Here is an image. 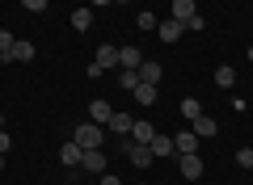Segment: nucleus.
<instances>
[{
	"instance_id": "obj_19",
	"label": "nucleus",
	"mask_w": 253,
	"mask_h": 185,
	"mask_svg": "<svg viewBox=\"0 0 253 185\" xmlns=\"http://www.w3.org/2000/svg\"><path fill=\"white\" fill-rule=\"evenodd\" d=\"M135 101H139V106H152V101H156V84H144V80H139V88H135Z\"/></svg>"
},
{
	"instance_id": "obj_17",
	"label": "nucleus",
	"mask_w": 253,
	"mask_h": 185,
	"mask_svg": "<svg viewBox=\"0 0 253 185\" xmlns=\"http://www.w3.org/2000/svg\"><path fill=\"white\" fill-rule=\"evenodd\" d=\"M110 118H114V110H110V101H93V122H97V126H106Z\"/></svg>"
},
{
	"instance_id": "obj_6",
	"label": "nucleus",
	"mask_w": 253,
	"mask_h": 185,
	"mask_svg": "<svg viewBox=\"0 0 253 185\" xmlns=\"http://www.w3.org/2000/svg\"><path fill=\"white\" fill-rule=\"evenodd\" d=\"M156 135H161V131H156L152 122H135V126H131V135H126V139H131V143H152Z\"/></svg>"
},
{
	"instance_id": "obj_20",
	"label": "nucleus",
	"mask_w": 253,
	"mask_h": 185,
	"mask_svg": "<svg viewBox=\"0 0 253 185\" xmlns=\"http://www.w3.org/2000/svg\"><path fill=\"white\" fill-rule=\"evenodd\" d=\"M215 84H219V88H232V84H236V72L228 68V63H224V68H215Z\"/></svg>"
},
{
	"instance_id": "obj_25",
	"label": "nucleus",
	"mask_w": 253,
	"mask_h": 185,
	"mask_svg": "<svg viewBox=\"0 0 253 185\" xmlns=\"http://www.w3.org/2000/svg\"><path fill=\"white\" fill-rule=\"evenodd\" d=\"M135 26H139V30H156V17H152V13H139Z\"/></svg>"
},
{
	"instance_id": "obj_33",
	"label": "nucleus",
	"mask_w": 253,
	"mask_h": 185,
	"mask_svg": "<svg viewBox=\"0 0 253 185\" xmlns=\"http://www.w3.org/2000/svg\"><path fill=\"white\" fill-rule=\"evenodd\" d=\"M249 59H253V46H249Z\"/></svg>"
},
{
	"instance_id": "obj_27",
	"label": "nucleus",
	"mask_w": 253,
	"mask_h": 185,
	"mask_svg": "<svg viewBox=\"0 0 253 185\" xmlns=\"http://www.w3.org/2000/svg\"><path fill=\"white\" fill-rule=\"evenodd\" d=\"M97 185H123V181H118L114 173H101V177H97Z\"/></svg>"
},
{
	"instance_id": "obj_32",
	"label": "nucleus",
	"mask_w": 253,
	"mask_h": 185,
	"mask_svg": "<svg viewBox=\"0 0 253 185\" xmlns=\"http://www.w3.org/2000/svg\"><path fill=\"white\" fill-rule=\"evenodd\" d=\"M0 168H4V156H0Z\"/></svg>"
},
{
	"instance_id": "obj_29",
	"label": "nucleus",
	"mask_w": 253,
	"mask_h": 185,
	"mask_svg": "<svg viewBox=\"0 0 253 185\" xmlns=\"http://www.w3.org/2000/svg\"><path fill=\"white\" fill-rule=\"evenodd\" d=\"M101 4H114V0H93V9H101Z\"/></svg>"
},
{
	"instance_id": "obj_5",
	"label": "nucleus",
	"mask_w": 253,
	"mask_h": 185,
	"mask_svg": "<svg viewBox=\"0 0 253 185\" xmlns=\"http://www.w3.org/2000/svg\"><path fill=\"white\" fill-rule=\"evenodd\" d=\"M156 34H161V42H177L181 34H186V26H181V21H161V26H156Z\"/></svg>"
},
{
	"instance_id": "obj_2",
	"label": "nucleus",
	"mask_w": 253,
	"mask_h": 185,
	"mask_svg": "<svg viewBox=\"0 0 253 185\" xmlns=\"http://www.w3.org/2000/svg\"><path fill=\"white\" fill-rule=\"evenodd\" d=\"M123 148H126V160H131V164H135V168H148V164H152V148H148V143H131V139H123Z\"/></svg>"
},
{
	"instance_id": "obj_12",
	"label": "nucleus",
	"mask_w": 253,
	"mask_h": 185,
	"mask_svg": "<svg viewBox=\"0 0 253 185\" xmlns=\"http://www.w3.org/2000/svg\"><path fill=\"white\" fill-rule=\"evenodd\" d=\"M30 59H34V42L17 38V42H13V55H9V63H30Z\"/></svg>"
},
{
	"instance_id": "obj_11",
	"label": "nucleus",
	"mask_w": 253,
	"mask_h": 185,
	"mask_svg": "<svg viewBox=\"0 0 253 185\" xmlns=\"http://www.w3.org/2000/svg\"><path fill=\"white\" fill-rule=\"evenodd\" d=\"M81 164L89 168L93 177H101V173H106V156H101V148H93V151H84V160H81Z\"/></svg>"
},
{
	"instance_id": "obj_14",
	"label": "nucleus",
	"mask_w": 253,
	"mask_h": 185,
	"mask_svg": "<svg viewBox=\"0 0 253 185\" xmlns=\"http://www.w3.org/2000/svg\"><path fill=\"white\" fill-rule=\"evenodd\" d=\"M194 143H199V135H194V131H181V135H173V148H177V156L194 151Z\"/></svg>"
},
{
	"instance_id": "obj_22",
	"label": "nucleus",
	"mask_w": 253,
	"mask_h": 185,
	"mask_svg": "<svg viewBox=\"0 0 253 185\" xmlns=\"http://www.w3.org/2000/svg\"><path fill=\"white\" fill-rule=\"evenodd\" d=\"M13 42H17V38H13L9 30H0V59H9V55H13Z\"/></svg>"
},
{
	"instance_id": "obj_16",
	"label": "nucleus",
	"mask_w": 253,
	"mask_h": 185,
	"mask_svg": "<svg viewBox=\"0 0 253 185\" xmlns=\"http://www.w3.org/2000/svg\"><path fill=\"white\" fill-rule=\"evenodd\" d=\"M106 126H110V131H118V135L126 139V135H131V126H135V118H126V114H114Z\"/></svg>"
},
{
	"instance_id": "obj_28",
	"label": "nucleus",
	"mask_w": 253,
	"mask_h": 185,
	"mask_svg": "<svg viewBox=\"0 0 253 185\" xmlns=\"http://www.w3.org/2000/svg\"><path fill=\"white\" fill-rule=\"evenodd\" d=\"M13 148V139H9V131H0V156H4V151Z\"/></svg>"
},
{
	"instance_id": "obj_13",
	"label": "nucleus",
	"mask_w": 253,
	"mask_h": 185,
	"mask_svg": "<svg viewBox=\"0 0 253 185\" xmlns=\"http://www.w3.org/2000/svg\"><path fill=\"white\" fill-rule=\"evenodd\" d=\"M139 80H144V84H161V63L144 59V63H139Z\"/></svg>"
},
{
	"instance_id": "obj_1",
	"label": "nucleus",
	"mask_w": 253,
	"mask_h": 185,
	"mask_svg": "<svg viewBox=\"0 0 253 185\" xmlns=\"http://www.w3.org/2000/svg\"><path fill=\"white\" fill-rule=\"evenodd\" d=\"M72 143H76L81 151L101 148V143H106V126H97V122H89V126H76V131H72Z\"/></svg>"
},
{
	"instance_id": "obj_18",
	"label": "nucleus",
	"mask_w": 253,
	"mask_h": 185,
	"mask_svg": "<svg viewBox=\"0 0 253 185\" xmlns=\"http://www.w3.org/2000/svg\"><path fill=\"white\" fill-rule=\"evenodd\" d=\"M89 26H93V9H76L72 13V30H81V34H84Z\"/></svg>"
},
{
	"instance_id": "obj_3",
	"label": "nucleus",
	"mask_w": 253,
	"mask_h": 185,
	"mask_svg": "<svg viewBox=\"0 0 253 185\" xmlns=\"http://www.w3.org/2000/svg\"><path fill=\"white\" fill-rule=\"evenodd\" d=\"M177 160H181V177H186V181H199V177H203L199 151H186V156H177Z\"/></svg>"
},
{
	"instance_id": "obj_10",
	"label": "nucleus",
	"mask_w": 253,
	"mask_h": 185,
	"mask_svg": "<svg viewBox=\"0 0 253 185\" xmlns=\"http://www.w3.org/2000/svg\"><path fill=\"white\" fill-rule=\"evenodd\" d=\"M148 148H152V156H156V160H165V156H177V148H173V139H169V135H156V139L148 143Z\"/></svg>"
},
{
	"instance_id": "obj_24",
	"label": "nucleus",
	"mask_w": 253,
	"mask_h": 185,
	"mask_svg": "<svg viewBox=\"0 0 253 185\" xmlns=\"http://www.w3.org/2000/svg\"><path fill=\"white\" fill-rule=\"evenodd\" d=\"M236 164H241V168H253V148H241V151H236Z\"/></svg>"
},
{
	"instance_id": "obj_4",
	"label": "nucleus",
	"mask_w": 253,
	"mask_h": 185,
	"mask_svg": "<svg viewBox=\"0 0 253 185\" xmlns=\"http://www.w3.org/2000/svg\"><path fill=\"white\" fill-rule=\"evenodd\" d=\"M118 63H123V72H139L144 51H139V46H118Z\"/></svg>"
},
{
	"instance_id": "obj_31",
	"label": "nucleus",
	"mask_w": 253,
	"mask_h": 185,
	"mask_svg": "<svg viewBox=\"0 0 253 185\" xmlns=\"http://www.w3.org/2000/svg\"><path fill=\"white\" fill-rule=\"evenodd\" d=\"M114 4H126V0H114Z\"/></svg>"
},
{
	"instance_id": "obj_30",
	"label": "nucleus",
	"mask_w": 253,
	"mask_h": 185,
	"mask_svg": "<svg viewBox=\"0 0 253 185\" xmlns=\"http://www.w3.org/2000/svg\"><path fill=\"white\" fill-rule=\"evenodd\" d=\"M0 131H4V114H0Z\"/></svg>"
},
{
	"instance_id": "obj_15",
	"label": "nucleus",
	"mask_w": 253,
	"mask_h": 185,
	"mask_svg": "<svg viewBox=\"0 0 253 185\" xmlns=\"http://www.w3.org/2000/svg\"><path fill=\"white\" fill-rule=\"evenodd\" d=\"M59 160H63V164H81V160H84V151L76 148L72 139H68V143H63V148H59Z\"/></svg>"
},
{
	"instance_id": "obj_8",
	"label": "nucleus",
	"mask_w": 253,
	"mask_h": 185,
	"mask_svg": "<svg viewBox=\"0 0 253 185\" xmlns=\"http://www.w3.org/2000/svg\"><path fill=\"white\" fill-rule=\"evenodd\" d=\"M93 63H97V68L101 72H110V68H118V46H97V59H93Z\"/></svg>"
},
{
	"instance_id": "obj_23",
	"label": "nucleus",
	"mask_w": 253,
	"mask_h": 185,
	"mask_svg": "<svg viewBox=\"0 0 253 185\" xmlns=\"http://www.w3.org/2000/svg\"><path fill=\"white\" fill-rule=\"evenodd\" d=\"M123 88H126V93H135V88H139V72H123Z\"/></svg>"
},
{
	"instance_id": "obj_34",
	"label": "nucleus",
	"mask_w": 253,
	"mask_h": 185,
	"mask_svg": "<svg viewBox=\"0 0 253 185\" xmlns=\"http://www.w3.org/2000/svg\"><path fill=\"white\" fill-rule=\"evenodd\" d=\"M89 185H97V181H89Z\"/></svg>"
},
{
	"instance_id": "obj_7",
	"label": "nucleus",
	"mask_w": 253,
	"mask_h": 185,
	"mask_svg": "<svg viewBox=\"0 0 253 185\" xmlns=\"http://www.w3.org/2000/svg\"><path fill=\"white\" fill-rule=\"evenodd\" d=\"M194 17H199L194 0H173V21H181V26H186V21H194Z\"/></svg>"
},
{
	"instance_id": "obj_26",
	"label": "nucleus",
	"mask_w": 253,
	"mask_h": 185,
	"mask_svg": "<svg viewBox=\"0 0 253 185\" xmlns=\"http://www.w3.org/2000/svg\"><path fill=\"white\" fill-rule=\"evenodd\" d=\"M21 4H26V13H42L46 9V0H21Z\"/></svg>"
},
{
	"instance_id": "obj_21",
	"label": "nucleus",
	"mask_w": 253,
	"mask_h": 185,
	"mask_svg": "<svg viewBox=\"0 0 253 185\" xmlns=\"http://www.w3.org/2000/svg\"><path fill=\"white\" fill-rule=\"evenodd\" d=\"M181 114H186L190 122H194V118L203 114V106H199V97H186V101H181Z\"/></svg>"
},
{
	"instance_id": "obj_9",
	"label": "nucleus",
	"mask_w": 253,
	"mask_h": 185,
	"mask_svg": "<svg viewBox=\"0 0 253 185\" xmlns=\"http://www.w3.org/2000/svg\"><path fill=\"white\" fill-rule=\"evenodd\" d=\"M190 131L199 135V139H211V135L219 131V122H215V118H207V114H199V118H194V126H190Z\"/></svg>"
}]
</instances>
